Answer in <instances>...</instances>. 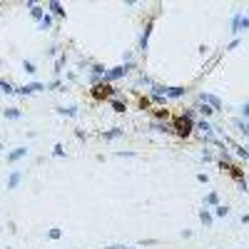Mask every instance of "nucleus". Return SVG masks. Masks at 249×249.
<instances>
[{
	"label": "nucleus",
	"mask_w": 249,
	"mask_h": 249,
	"mask_svg": "<svg viewBox=\"0 0 249 249\" xmlns=\"http://www.w3.org/2000/svg\"><path fill=\"white\" fill-rule=\"evenodd\" d=\"M175 130H177V135L187 137L192 132V120L190 117H175Z\"/></svg>",
	"instance_id": "obj_1"
},
{
	"label": "nucleus",
	"mask_w": 249,
	"mask_h": 249,
	"mask_svg": "<svg viewBox=\"0 0 249 249\" xmlns=\"http://www.w3.org/2000/svg\"><path fill=\"white\" fill-rule=\"evenodd\" d=\"M110 92H112V90H110V85H97V88L92 90V95H95L97 100H100V97H110Z\"/></svg>",
	"instance_id": "obj_2"
}]
</instances>
